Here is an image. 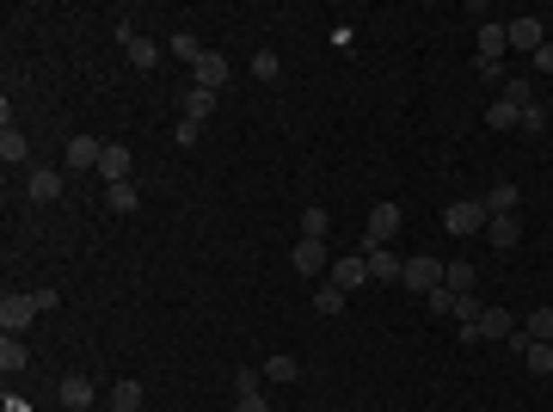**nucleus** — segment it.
<instances>
[{
  "label": "nucleus",
  "instance_id": "nucleus-7",
  "mask_svg": "<svg viewBox=\"0 0 553 412\" xmlns=\"http://www.w3.org/2000/svg\"><path fill=\"white\" fill-rule=\"evenodd\" d=\"M400 283H406V289H424V296H431V289L443 283V265H437V259H406Z\"/></svg>",
  "mask_w": 553,
  "mask_h": 412
},
{
  "label": "nucleus",
  "instance_id": "nucleus-14",
  "mask_svg": "<svg viewBox=\"0 0 553 412\" xmlns=\"http://www.w3.org/2000/svg\"><path fill=\"white\" fill-rule=\"evenodd\" d=\"M485 241L498 246V252H511V246L522 241V222L517 215H492V222H485Z\"/></svg>",
  "mask_w": 553,
  "mask_h": 412
},
{
  "label": "nucleus",
  "instance_id": "nucleus-15",
  "mask_svg": "<svg viewBox=\"0 0 553 412\" xmlns=\"http://www.w3.org/2000/svg\"><path fill=\"white\" fill-rule=\"evenodd\" d=\"M480 204H485V215H517L522 191H517V185H511V179H504V185H492V191H485Z\"/></svg>",
  "mask_w": 553,
  "mask_h": 412
},
{
  "label": "nucleus",
  "instance_id": "nucleus-12",
  "mask_svg": "<svg viewBox=\"0 0 553 412\" xmlns=\"http://www.w3.org/2000/svg\"><path fill=\"white\" fill-rule=\"evenodd\" d=\"M511 333H517V320H511L504 308H485L480 314V344H504Z\"/></svg>",
  "mask_w": 553,
  "mask_h": 412
},
{
  "label": "nucleus",
  "instance_id": "nucleus-29",
  "mask_svg": "<svg viewBox=\"0 0 553 412\" xmlns=\"http://www.w3.org/2000/svg\"><path fill=\"white\" fill-rule=\"evenodd\" d=\"M313 314H345V289L320 283V289H313Z\"/></svg>",
  "mask_w": 553,
  "mask_h": 412
},
{
  "label": "nucleus",
  "instance_id": "nucleus-8",
  "mask_svg": "<svg viewBox=\"0 0 553 412\" xmlns=\"http://www.w3.org/2000/svg\"><path fill=\"white\" fill-rule=\"evenodd\" d=\"M130 167H136V160H130V148H123V142H104V154H99L104 185H123V179H130Z\"/></svg>",
  "mask_w": 553,
  "mask_h": 412
},
{
  "label": "nucleus",
  "instance_id": "nucleus-22",
  "mask_svg": "<svg viewBox=\"0 0 553 412\" xmlns=\"http://www.w3.org/2000/svg\"><path fill=\"white\" fill-rule=\"evenodd\" d=\"M111 412H141V381H117L111 388Z\"/></svg>",
  "mask_w": 553,
  "mask_h": 412
},
{
  "label": "nucleus",
  "instance_id": "nucleus-27",
  "mask_svg": "<svg viewBox=\"0 0 553 412\" xmlns=\"http://www.w3.org/2000/svg\"><path fill=\"white\" fill-rule=\"evenodd\" d=\"M265 376H271V381H295V376H302V363H295L289 351H276V357H265Z\"/></svg>",
  "mask_w": 553,
  "mask_h": 412
},
{
  "label": "nucleus",
  "instance_id": "nucleus-16",
  "mask_svg": "<svg viewBox=\"0 0 553 412\" xmlns=\"http://www.w3.org/2000/svg\"><path fill=\"white\" fill-rule=\"evenodd\" d=\"M504 50H511V32L504 25H480V62H504Z\"/></svg>",
  "mask_w": 553,
  "mask_h": 412
},
{
  "label": "nucleus",
  "instance_id": "nucleus-36",
  "mask_svg": "<svg viewBox=\"0 0 553 412\" xmlns=\"http://www.w3.org/2000/svg\"><path fill=\"white\" fill-rule=\"evenodd\" d=\"M252 74H258V80H276V74H283V62H276L271 50H258V56H252Z\"/></svg>",
  "mask_w": 553,
  "mask_h": 412
},
{
  "label": "nucleus",
  "instance_id": "nucleus-2",
  "mask_svg": "<svg viewBox=\"0 0 553 412\" xmlns=\"http://www.w3.org/2000/svg\"><path fill=\"white\" fill-rule=\"evenodd\" d=\"M32 320H37V296H19V289L0 296V333H6V339H19Z\"/></svg>",
  "mask_w": 553,
  "mask_h": 412
},
{
  "label": "nucleus",
  "instance_id": "nucleus-26",
  "mask_svg": "<svg viewBox=\"0 0 553 412\" xmlns=\"http://www.w3.org/2000/svg\"><path fill=\"white\" fill-rule=\"evenodd\" d=\"M485 124H492V130H517L522 124V111L511 99H492V111H485Z\"/></svg>",
  "mask_w": 553,
  "mask_h": 412
},
{
  "label": "nucleus",
  "instance_id": "nucleus-25",
  "mask_svg": "<svg viewBox=\"0 0 553 412\" xmlns=\"http://www.w3.org/2000/svg\"><path fill=\"white\" fill-rule=\"evenodd\" d=\"M123 50H130L136 69H154V62H160V43H148V37H123Z\"/></svg>",
  "mask_w": 553,
  "mask_h": 412
},
{
  "label": "nucleus",
  "instance_id": "nucleus-40",
  "mask_svg": "<svg viewBox=\"0 0 553 412\" xmlns=\"http://www.w3.org/2000/svg\"><path fill=\"white\" fill-rule=\"evenodd\" d=\"M37 296V314H50V308H62V289H32Z\"/></svg>",
  "mask_w": 553,
  "mask_h": 412
},
{
  "label": "nucleus",
  "instance_id": "nucleus-13",
  "mask_svg": "<svg viewBox=\"0 0 553 412\" xmlns=\"http://www.w3.org/2000/svg\"><path fill=\"white\" fill-rule=\"evenodd\" d=\"M25 197H32V204H50V197H62V172L37 167L32 179H25Z\"/></svg>",
  "mask_w": 553,
  "mask_h": 412
},
{
  "label": "nucleus",
  "instance_id": "nucleus-43",
  "mask_svg": "<svg viewBox=\"0 0 553 412\" xmlns=\"http://www.w3.org/2000/svg\"><path fill=\"white\" fill-rule=\"evenodd\" d=\"M0 412H32V407H25L19 394H6V400H0Z\"/></svg>",
  "mask_w": 553,
  "mask_h": 412
},
{
  "label": "nucleus",
  "instance_id": "nucleus-31",
  "mask_svg": "<svg viewBox=\"0 0 553 412\" xmlns=\"http://www.w3.org/2000/svg\"><path fill=\"white\" fill-rule=\"evenodd\" d=\"M480 296H474V289H467V296H455V326H474V320H480Z\"/></svg>",
  "mask_w": 553,
  "mask_h": 412
},
{
  "label": "nucleus",
  "instance_id": "nucleus-23",
  "mask_svg": "<svg viewBox=\"0 0 553 412\" xmlns=\"http://www.w3.org/2000/svg\"><path fill=\"white\" fill-rule=\"evenodd\" d=\"M25 363H32V357H25V344H19V339H6V333H0V370H6V376H19Z\"/></svg>",
  "mask_w": 553,
  "mask_h": 412
},
{
  "label": "nucleus",
  "instance_id": "nucleus-18",
  "mask_svg": "<svg viewBox=\"0 0 553 412\" xmlns=\"http://www.w3.org/2000/svg\"><path fill=\"white\" fill-rule=\"evenodd\" d=\"M99 154H104L99 136H74L68 142V167H93V172H99Z\"/></svg>",
  "mask_w": 553,
  "mask_h": 412
},
{
  "label": "nucleus",
  "instance_id": "nucleus-35",
  "mask_svg": "<svg viewBox=\"0 0 553 412\" xmlns=\"http://www.w3.org/2000/svg\"><path fill=\"white\" fill-rule=\"evenodd\" d=\"M517 130H529V136H541V130H548V105H529V111H522V124Z\"/></svg>",
  "mask_w": 553,
  "mask_h": 412
},
{
  "label": "nucleus",
  "instance_id": "nucleus-32",
  "mask_svg": "<svg viewBox=\"0 0 553 412\" xmlns=\"http://www.w3.org/2000/svg\"><path fill=\"white\" fill-rule=\"evenodd\" d=\"M173 56H178V62H191V69H197V56H204V43H197V37H191V32H178V37H173Z\"/></svg>",
  "mask_w": 553,
  "mask_h": 412
},
{
  "label": "nucleus",
  "instance_id": "nucleus-6",
  "mask_svg": "<svg viewBox=\"0 0 553 412\" xmlns=\"http://www.w3.org/2000/svg\"><path fill=\"white\" fill-rule=\"evenodd\" d=\"M191 74H197V87H204V93H222V87H228V74H234V69H228V56H215V50H204V56H197V69H191Z\"/></svg>",
  "mask_w": 553,
  "mask_h": 412
},
{
  "label": "nucleus",
  "instance_id": "nucleus-9",
  "mask_svg": "<svg viewBox=\"0 0 553 412\" xmlns=\"http://www.w3.org/2000/svg\"><path fill=\"white\" fill-rule=\"evenodd\" d=\"M56 400H62L68 412H86V407H93V381H86V376H62V381H56Z\"/></svg>",
  "mask_w": 553,
  "mask_h": 412
},
{
  "label": "nucleus",
  "instance_id": "nucleus-38",
  "mask_svg": "<svg viewBox=\"0 0 553 412\" xmlns=\"http://www.w3.org/2000/svg\"><path fill=\"white\" fill-rule=\"evenodd\" d=\"M474 69H480V80H492V87H504V80H511V74H504V62H474Z\"/></svg>",
  "mask_w": 553,
  "mask_h": 412
},
{
  "label": "nucleus",
  "instance_id": "nucleus-37",
  "mask_svg": "<svg viewBox=\"0 0 553 412\" xmlns=\"http://www.w3.org/2000/svg\"><path fill=\"white\" fill-rule=\"evenodd\" d=\"M173 136H178V148H191V142L204 136V124H191V117H178V130H173Z\"/></svg>",
  "mask_w": 553,
  "mask_h": 412
},
{
  "label": "nucleus",
  "instance_id": "nucleus-24",
  "mask_svg": "<svg viewBox=\"0 0 553 412\" xmlns=\"http://www.w3.org/2000/svg\"><path fill=\"white\" fill-rule=\"evenodd\" d=\"M522 333H529L535 344H553V308H535L529 320H522Z\"/></svg>",
  "mask_w": 553,
  "mask_h": 412
},
{
  "label": "nucleus",
  "instance_id": "nucleus-5",
  "mask_svg": "<svg viewBox=\"0 0 553 412\" xmlns=\"http://www.w3.org/2000/svg\"><path fill=\"white\" fill-rule=\"evenodd\" d=\"M326 283H332V289H363V283H369V259H363V252H350V259H332V277H326Z\"/></svg>",
  "mask_w": 553,
  "mask_h": 412
},
{
  "label": "nucleus",
  "instance_id": "nucleus-33",
  "mask_svg": "<svg viewBox=\"0 0 553 412\" xmlns=\"http://www.w3.org/2000/svg\"><path fill=\"white\" fill-rule=\"evenodd\" d=\"M529 370H535V376H553V344H529Z\"/></svg>",
  "mask_w": 553,
  "mask_h": 412
},
{
  "label": "nucleus",
  "instance_id": "nucleus-20",
  "mask_svg": "<svg viewBox=\"0 0 553 412\" xmlns=\"http://www.w3.org/2000/svg\"><path fill=\"white\" fill-rule=\"evenodd\" d=\"M185 117H191V124H209V117H215V93L191 87V93H185Z\"/></svg>",
  "mask_w": 553,
  "mask_h": 412
},
{
  "label": "nucleus",
  "instance_id": "nucleus-39",
  "mask_svg": "<svg viewBox=\"0 0 553 412\" xmlns=\"http://www.w3.org/2000/svg\"><path fill=\"white\" fill-rule=\"evenodd\" d=\"M240 394H258V370H240V376H234V400H240Z\"/></svg>",
  "mask_w": 553,
  "mask_h": 412
},
{
  "label": "nucleus",
  "instance_id": "nucleus-4",
  "mask_svg": "<svg viewBox=\"0 0 553 412\" xmlns=\"http://www.w3.org/2000/svg\"><path fill=\"white\" fill-rule=\"evenodd\" d=\"M289 265L302 277H320V271H332V252H326V241H308V234H302L295 252H289Z\"/></svg>",
  "mask_w": 553,
  "mask_h": 412
},
{
  "label": "nucleus",
  "instance_id": "nucleus-19",
  "mask_svg": "<svg viewBox=\"0 0 553 412\" xmlns=\"http://www.w3.org/2000/svg\"><path fill=\"white\" fill-rule=\"evenodd\" d=\"M136 185H130V179H123V185H104V209H111V215H136Z\"/></svg>",
  "mask_w": 553,
  "mask_h": 412
},
{
  "label": "nucleus",
  "instance_id": "nucleus-34",
  "mask_svg": "<svg viewBox=\"0 0 553 412\" xmlns=\"http://www.w3.org/2000/svg\"><path fill=\"white\" fill-rule=\"evenodd\" d=\"M424 302H431V314H455V289H449V283H437Z\"/></svg>",
  "mask_w": 553,
  "mask_h": 412
},
{
  "label": "nucleus",
  "instance_id": "nucleus-41",
  "mask_svg": "<svg viewBox=\"0 0 553 412\" xmlns=\"http://www.w3.org/2000/svg\"><path fill=\"white\" fill-rule=\"evenodd\" d=\"M234 412H271V407H265V394H240V400H234Z\"/></svg>",
  "mask_w": 553,
  "mask_h": 412
},
{
  "label": "nucleus",
  "instance_id": "nucleus-28",
  "mask_svg": "<svg viewBox=\"0 0 553 412\" xmlns=\"http://www.w3.org/2000/svg\"><path fill=\"white\" fill-rule=\"evenodd\" d=\"M498 99H511V105H517V111H529V105H535V87H529V80H522V74H511V80H504V93H498Z\"/></svg>",
  "mask_w": 553,
  "mask_h": 412
},
{
  "label": "nucleus",
  "instance_id": "nucleus-17",
  "mask_svg": "<svg viewBox=\"0 0 553 412\" xmlns=\"http://www.w3.org/2000/svg\"><path fill=\"white\" fill-rule=\"evenodd\" d=\"M25 154H32L25 130H13V124H6V130H0V160H6V167H25Z\"/></svg>",
  "mask_w": 553,
  "mask_h": 412
},
{
  "label": "nucleus",
  "instance_id": "nucleus-1",
  "mask_svg": "<svg viewBox=\"0 0 553 412\" xmlns=\"http://www.w3.org/2000/svg\"><path fill=\"white\" fill-rule=\"evenodd\" d=\"M485 222H492V215H485V204H480V197H461V204H449V209H443V228H449L455 241L480 234Z\"/></svg>",
  "mask_w": 553,
  "mask_h": 412
},
{
  "label": "nucleus",
  "instance_id": "nucleus-11",
  "mask_svg": "<svg viewBox=\"0 0 553 412\" xmlns=\"http://www.w3.org/2000/svg\"><path fill=\"white\" fill-rule=\"evenodd\" d=\"M363 259H369V277H376V283H400V271H406V259H394L387 246H369Z\"/></svg>",
  "mask_w": 553,
  "mask_h": 412
},
{
  "label": "nucleus",
  "instance_id": "nucleus-30",
  "mask_svg": "<svg viewBox=\"0 0 553 412\" xmlns=\"http://www.w3.org/2000/svg\"><path fill=\"white\" fill-rule=\"evenodd\" d=\"M326 228H332L326 209H302V234H308V241H326Z\"/></svg>",
  "mask_w": 553,
  "mask_h": 412
},
{
  "label": "nucleus",
  "instance_id": "nucleus-42",
  "mask_svg": "<svg viewBox=\"0 0 553 412\" xmlns=\"http://www.w3.org/2000/svg\"><path fill=\"white\" fill-rule=\"evenodd\" d=\"M535 69H541V74H553V43H541V50H535Z\"/></svg>",
  "mask_w": 553,
  "mask_h": 412
},
{
  "label": "nucleus",
  "instance_id": "nucleus-3",
  "mask_svg": "<svg viewBox=\"0 0 553 412\" xmlns=\"http://www.w3.org/2000/svg\"><path fill=\"white\" fill-rule=\"evenodd\" d=\"M400 222H406L400 204H376L369 209V228H363V252H369V246H387L394 234H400Z\"/></svg>",
  "mask_w": 553,
  "mask_h": 412
},
{
  "label": "nucleus",
  "instance_id": "nucleus-21",
  "mask_svg": "<svg viewBox=\"0 0 553 412\" xmlns=\"http://www.w3.org/2000/svg\"><path fill=\"white\" fill-rule=\"evenodd\" d=\"M474 277H480V271H474L467 259H455V265H443V283H449L455 296H467V289H474Z\"/></svg>",
  "mask_w": 553,
  "mask_h": 412
},
{
  "label": "nucleus",
  "instance_id": "nucleus-10",
  "mask_svg": "<svg viewBox=\"0 0 553 412\" xmlns=\"http://www.w3.org/2000/svg\"><path fill=\"white\" fill-rule=\"evenodd\" d=\"M504 32H511V50H529V56H535V50L548 43V32H541V19H511Z\"/></svg>",
  "mask_w": 553,
  "mask_h": 412
}]
</instances>
